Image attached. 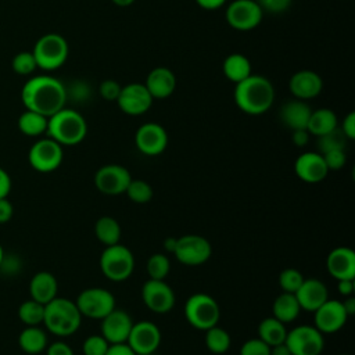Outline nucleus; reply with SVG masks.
Returning <instances> with one entry per match:
<instances>
[{
    "label": "nucleus",
    "mask_w": 355,
    "mask_h": 355,
    "mask_svg": "<svg viewBox=\"0 0 355 355\" xmlns=\"http://www.w3.org/2000/svg\"><path fill=\"white\" fill-rule=\"evenodd\" d=\"M67 89L58 79L49 75H39L25 82L21 100L26 110L51 116L65 107Z\"/></svg>",
    "instance_id": "f257e3e1"
},
{
    "label": "nucleus",
    "mask_w": 355,
    "mask_h": 355,
    "mask_svg": "<svg viewBox=\"0 0 355 355\" xmlns=\"http://www.w3.org/2000/svg\"><path fill=\"white\" fill-rule=\"evenodd\" d=\"M233 97L236 105L244 114L261 115L273 105L275 89L266 76L251 73L244 80L236 83Z\"/></svg>",
    "instance_id": "f03ea898"
},
{
    "label": "nucleus",
    "mask_w": 355,
    "mask_h": 355,
    "mask_svg": "<svg viewBox=\"0 0 355 355\" xmlns=\"http://www.w3.org/2000/svg\"><path fill=\"white\" fill-rule=\"evenodd\" d=\"M82 318L76 304L68 298L55 297L44 305L43 324L55 336L67 337L73 334L80 327Z\"/></svg>",
    "instance_id": "7ed1b4c3"
},
{
    "label": "nucleus",
    "mask_w": 355,
    "mask_h": 355,
    "mask_svg": "<svg viewBox=\"0 0 355 355\" xmlns=\"http://www.w3.org/2000/svg\"><path fill=\"white\" fill-rule=\"evenodd\" d=\"M46 133L61 146H75L86 137L87 123L82 114L64 107L49 116Z\"/></svg>",
    "instance_id": "20e7f679"
},
{
    "label": "nucleus",
    "mask_w": 355,
    "mask_h": 355,
    "mask_svg": "<svg viewBox=\"0 0 355 355\" xmlns=\"http://www.w3.org/2000/svg\"><path fill=\"white\" fill-rule=\"evenodd\" d=\"M184 318L197 330H208L216 326L220 318L218 302L205 293H196L186 300Z\"/></svg>",
    "instance_id": "39448f33"
},
{
    "label": "nucleus",
    "mask_w": 355,
    "mask_h": 355,
    "mask_svg": "<svg viewBox=\"0 0 355 355\" xmlns=\"http://www.w3.org/2000/svg\"><path fill=\"white\" fill-rule=\"evenodd\" d=\"M100 269L107 279L123 282L133 273L135 257L128 247L119 243L107 245L100 255Z\"/></svg>",
    "instance_id": "423d86ee"
},
{
    "label": "nucleus",
    "mask_w": 355,
    "mask_h": 355,
    "mask_svg": "<svg viewBox=\"0 0 355 355\" xmlns=\"http://www.w3.org/2000/svg\"><path fill=\"white\" fill-rule=\"evenodd\" d=\"M32 53L39 68L54 71L67 61L69 47L64 36L58 33H46L39 37Z\"/></svg>",
    "instance_id": "0eeeda50"
},
{
    "label": "nucleus",
    "mask_w": 355,
    "mask_h": 355,
    "mask_svg": "<svg viewBox=\"0 0 355 355\" xmlns=\"http://www.w3.org/2000/svg\"><path fill=\"white\" fill-rule=\"evenodd\" d=\"M82 316L101 320L115 309L114 295L103 287H90L79 293L75 301Z\"/></svg>",
    "instance_id": "6e6552de"
},
{
    "label": "nucleus",
    "mask_w": 355,
    "mask_h": 355,
    "mask_svg": "<svg viewBox=\"0 0 355 355\" xmlns=\"http://www.w3.org/2000/svg\"><path fill=\"white\" fill-rule=\"evenodd\" d=\"M291 355H320L324 348L323 334L309 324H301L287 330L284 340Z\"/></svg>",
    "instance_id": "1a4fd4ad"
},
{
    "label": "nucleus",
    "mask_w": 355,
    "mask_h": 355,
    "mask_svg": "<svg viewBox=\"0 0 355 355\" xmlns=\"http://www.w3.org/2000/svg\"><path fill=\"white\" fill-rule=\"evenodd\" d=\"M173 255L183 265L198 266L211 258L212 245L200 234H184L178 237Z\"/></svg>",
    "instance_id": "9d476101"
},
{
    "label": "nucleus",
    "mask_w": 355,
    "mask_h": 355,
    "mask_svg": "<svg viewBox=\"0 0 355 355\" xmlns=\"http://www.w3.org/2000/svg\"><path fill=\"white\" fill-rule=\"evenodd\" d=\"M62 157V146L50 137L35 141L28 153L31 166L42 173L55 171L61 165Z\"/></svg>",
    "instance_id": "9b49d317"
},
{
    "label": "nucleus",
    "mask_w": 355,
    "mask_h": 355,
    "mask_svg": "<svg viewBox=\"0 0 355 355\" xmlns=\"http://www.w3.org/2000/svg\"><path fill=\"white\" fill-rule=\"evenodd\" d=\"M225 17L229 26L245 32L261 24L263 11L255 0H233L227 6Z\"/></svg>",
    "instance_id": "f8f14e48"
},
{
    "label": "nucleus",
    "mask_w": 355,
    "mask_h": 355,
    "mask_svg": "<svg viewBox=\"0 0 355 355\" xmlns=\"http://www.w3.org/2000/svg\"><path fill=\"white\" fill-rule=\"evenodd\" d=\"M126 344L136 355H153L161 344V331L155 323L140 320L133 323Z\"/></svg>",
    "instance_id": "ddd939ff"
},
{
    "label": "nucleus",
    "mask_w": 355,
    "mask_h": 355,
    "mask_svg": "<svg viewBox=\"0 0 355 355\" xmlns=\"http://www.w3.org/2000/svg\"><path fill=\"white\" fill-rule=\"evenodd\" d=\"M132 176L129 171L118 164L104 165L94 173L96 189L105 196H119L125 193Z\"/></svg>",
    "instance_id": "4468645a"
},
{
    "label": "nucleus",
    "mask_w": 355,
    "mask_h": 355,
    "mask_svg": "<svg viewBox=\"0 0 355 355\" xmlns=\"http://www.w3.org/2000/svg\"><path fill=\"white\" fill-rule=\"evenodd\" d=\"M154 98L147 90L144 83H129L122 86L121 93L116 98L119 110L128 115H141L147 112L153 104Z\"/></svg>",
    "instance_id": "2eb2a0df"
},
{
    "label": "nucleus",
    "mask_w": 355,
    "mask_h": 355,
    "mask_svg": "<svg viewBox=\"0 0 355 355\" xmlns=\"http://www.w3.org/2000/svg\"><path fill=\"white\" fill-rule=\"evenodd\" d=\"M135 144L137 150L144 155H159L166 150L168 133L162 125L155 122H146L136 130Z\"/></svg>",
    "instance_id": "dca6fc26"
},
{
    "label": "nucleus",
    "mask_w": 355,
    "mask_h": 355,
    "mask_svg": "<svg viewBox=\"0 0 355 355\" xmlns=\"http://www.w3.org/2000/svg\"><path fill=\"white\" fill-rule=\"evenodd\" d=\"M144 305L155 313H166L175 305V293L165 280L148 279L141 287Z\"/></svg>",
    "instance_id": "f3484780"
},
{
    "label": "nucleus",
    "mask_w": 355,
    "mask_h": 355,
    "mask_svg": "<svg viewBox=\"0 0 355 355\" xmlns=\"http://www.w3.org/2000/svg\"><path fill=\"white\" fill-rule=\"evenodd\" d=\"M313 313V326L322 334H331L341 330L349 318L338 300H326Z\"/></svg>",
    "instance_id": "a211bd4d"
},
{
    "label": "nucleus",
    "mask_w": 355,
    "mask_h": 355,
    "mask_svg": "<svg viewBox=\"0 0 355 355\" xmlns=\"http://www.w3.org/2000/svg\"><path fill=\"white\" fill-rule=\"evenodd\" d=\"M133 320L130 315L122 309H112L107 316L101 319V336L112 344L126 343Z\"/></svg>",
    "instance_id": "6ab92c4d"
},
{
    "label": "nucleus",
    "mask_w": 355,
    "mask_h": 355,
    "mask_svg": "<svg viewBox=\"0 0 355 355\" xmlns=\"http://www.w3.org/2000/svg\"><path fill=\"white\" fill-rule=\"evenodd\" d=\"M294 172L302 182L319 183L327 176L329 169L320 153L306 151L297 157L294 162Z\"/></svg>",
    "instance_id": "aec40b11"
},
{
    "label": "nucleus",
    "mask_w": 355,
    "mask_h": 355,
    "mask_svg": "<svg viewBox=\"0 0 355 355\" xmlns=\"http://www.w3.org/2000/svg\"><path fill=\"white\" fill-rule=\"evenodd\" d=\"M288 89L295 98L306 101L320 94L323 89V80L315 71L301 69L290 78Z\"/></svg>",
    "instance_id": "412c9836"
},
{
    "label": "nucleus",
    "mask_w": 355,
    "mask_h": 355,
    "mask_svg": "<svg viewBox=\"0 0 355 355\" xmlns=\"http://www.w3.org/2000/svg\"><path fill=\"white\" fill-rule=\"evenodd\" d=\"M326 268L336 280L355 279V252L349 247L333 248L326 259Z\"/></svg>",
    "instance_id": "4be33fe9"
},
{
    "label": "nucleus",
    "mask_w": 355,
    "mask_h": 355,
    "mask_svg": "<svg viewBox=\"0 0 355 355\" xmlns=\"http://www.w3.org/2000/svg\"><path fill=\"white\" fill-rule=\"evenodd\" d=\"M301 309L313 312L326 300H329V291L326 284L319 279H304L300 288L294 293Z\"/></svg>",
    "instance_id": "5701e85b"
},
{
    "label": "nucleus",
    "mask_w": 355,
    "mask_h": 355,
    "mask_svg": "<svg viewBox=\"0 0 355 355\" xmlns=\"http://www.w3.org/2000/svg\"><path fill=\"white\" fill-rule=\"evenodd\" d=\"M144 85L153 98H166L176 89V76L166 67H155L148 72Z\"/></svg>",
    "instance_id": "b1692460"
},
{
    "label": "nucleus",
    "mask_w": 355,
    "mask_h": 355,
    "mask_svg": "<svg viewBox=\"0 0 355 355\" xmlns=\"http://www.w3.org/2000/svg\"><path fill=\"white\" fill-rule=\"evenodd\" d=\"M312 108L304 100H290L286 101L280 108V121L284 126L291 130L306 129Z\"/></svg>",
    "instance_id": "393cba45"
},
{
    "label": "nucleus",
    "mask_w": 355,
    "mask_h": 355,
    "mask_svg": "<svg viewBox=\"0 0 355 355\" xmlns=\"http://www.w3.org/2000/svg\"><path fill=\"white\" fill-rule=\"evenodd\" d=\"M58 283L53 273L42 270L33 275L29 282V294L31 298L46 305L57 297Z\"/></svg>",
    "instance_id": "a878e982"
},
{
    "label": "nucleus",
    "mask_w": 355,
    "mask_h": 355,
    "mask_svg": "<svg viewBox=\"0 0 355 355\" xmlns=\"http://www.w3.org/2000/svg\"><path fill=\"white\" fill-rule=\"evenodd\" d=\"M222 71L223 75L236 85L251 75V62L244 54L232 53L223 60Z\"/></svg>",
    "instance_id": "bb28decb"
},
{
    "label": "nucleus",
    "mask_w": 355,
    "mask_h": 355,
    "mask_svg": "<svg viewBox=\"0 0 355 355\" xmlns=\"http://www.w3.org/2000/svg\"><path fill=\"white\" fill-rule=\"evenodd\" d=\"M337 126H338V121H337V115L334 114L333 110L318 108L315 111L312 110L308 125H306V130L309 132V135L319 137L322 135L331 132Z\"/></svg>",
    "instance_id": "cd10ccee"
},
{
    "label": "nucleus",
    "mask_w": 355,
    "mask_h": 355,
    "mask_svg": "<svg viewBox=\"0 0 355 355\" xmlns=\"http://www.w3.org/2000/svg\"><path fill=\"white\" fill-rule=\"evenodd\" d=\"M300 311H301V306L293 293L283 291L280 295L275 298L272 305V313H273L272 316L283 322L284 324L295 320L300 315Z\"/></svg>",
    "instance_id": "c85d7f7f"
},
{
    "label": "nucleus",
    "mask_w": 355,
    "mask_h": 355,
    "mask_svg": "<svg viewBox=\"0 0 355 355\" xmlns=\"http://www.w3.org/2000/svg\"><path fill=\"white\" fill-rule=\"evenodd\" d=\"M18 344L24 352L36 355L47 348V334L39 326H26L18 336Z\"/></svg>",
    "instance_id": "c756f323"
},
{
    "label": "nucleus",
    "mask_w": 355,
    "mask_h": 355,
    "mask_svg": "<svg viewBox=\"0 0 355 355\" xmlns=\"http://www.w3.org/2000/svg\"><path fill=\"white\" fill-rule=\"evenodd\" d=\"M286 336H287V329L284 323L277 320L273 316L262 319L258 326V338H261L269 347L284 343Z\"/></svg>",
    "instance_id": "7c9ffc66"
},
{
    "label": "nucleus",
    "mask_w": 355,
    "mask_h": 355,
    "mask_svg": "<svg viewBox=\"0 0 355 355\" xmlns=\"http://www.w3.org/2000/svg\"><path fill=\"white\" fill-rule=\"evenodd\" d=\"M94 234L100 243L107 245H114L119 243L121 226L118 220L112 216H101L96 220Z\"/></svg>",
    "instance_id": "2f4dec72"
},
{
    "label": "nucleus",
    "mask_w": 355,
    "mask_h": 355,
    "mask_svg": "<svg viewBox=\"0 0 355 355\" xmlns=\"http://www.w3.org/2000/svg\"><path fill=\"white\" fill-rule=\"evenodd\" d=\"M47 122H49L47 116H44V115H42L39 112L26 110L18 118V129L25 136L36 137V136H40V135L46 133Z\"/></svg>",
    "instance_id": "473e14b6"
},
{
    "label": "nucleus",
    "mask_w": 355,
    "mask_h": 355,
    "mask_svg": "<svg viewBox=\"0 0 355 355\" xmlns=\"http://www.w3.org/2000/svg\"><path fill=\"white\" fill-rule=\"evenodd\" d=\"M230 343L229 333L218 324L205 330V347L209 352L216 355L225 354L230 348Z\"/></svg>",
    "instance_id": "72a5a7b5"
},
{
    "label": "nucleus",
    "mask_w": 355,
    "mask_h": 355,
    "mask_svg": "<svg viewBox=\"0 0 355 355\" xmlns=\"http://www.w3.org/2000/svg\"><path fill=\"white\" fill-rule=\"evenodd\" d=\"M18 318L26 326H39L40 323H43L44 305L32 298L24 301L18 308Z\"/></svg>",
    "instance_id": "f704fd0d"
},
{
    "label": "nucleus",
    "mask_w": 355,
    "mask_h": 355,
    "mask_svg": "<svg viewBox=\"0 0 355 355\" xmlns=\"http://www.w3.org/2000/svg\"><path fill=\"white\" fill-rule=\"evenodd\" d=\"M347 141H348V139L345 137L343 130L337 126L331 132L318 137V150H319L318 153L324 154V153L333 151V150H345Z\"/></svg>",
    "instance_id": "c9c22d12"
},
{
    "label": "nucleus",
    "mask_w": 355,
    "mask_h": 355,
    "mask_svg": "<svg viewBox=\"0 0 355 355\" xmlns=\"http://www.w3.org/2000/svg\"><path fill=\"white\" fill-rule=\"evenodd\" d=\"M125 193L130 201L137 204L148 202L153 198V187L143 179H132Z\"/></svg>",
    "instance_id": "e433bc0d"
},
{
    "label": "nucleus",
    "mask_w": 355,
    "mask_h": 355,
    "mask_svg": "<svg viewBox=\"0 0 355 355\" xmlns=\"http://www.w3.org/2000/svg\"><path fill=\"white\" fill-rule=\"evenodd\" d=\"M169 270H171V262L166 255L157 252L147 259V273L150 279L165 280Z\"/></svg>",
    "instance_id": "4c0bfd02"
},
{
    "label": "nucleus",
    "mask_w": 355,
    "mask_h": 355,
    "mask_svg": "<svg viewBox=\"0 0 355 355\" xmlns=\"http://www.w3.org/2000/svg\"><path fill=\"white\" fill-rule=\"evenodd\" d=\"M304 276L298 269L287 268L279 275V284L284 293H295L304 282Z\"/></svg>",
    "instance_id": "58836bf2"
},
{
    "label": "nucleus",
    "mask_w": 355,
    "mask_h": 355,
    "mask_svg": "<svg viewBox=\"0 0 355 355\" xmlns=\"http://www.w3.org/2000/svg\"><path fill=\"white\" fill-rule=\"evenodd\" d=\"M11 67L19 75H29L37 68V64L32 51H21L14 55Z\"/></svg>",
    "instance_id": "ea45409f"
},
{
    "label": "nucleus",
    "mask_w": 355,
    "mask_h": 355,
    "mask_svg": "<svg viewBox=\"0 0 355 355\" xmlns=\"http://www.w3.org/2000/svg\"><path fill=\"white\" fill-rule=\"evenodd\" d=\"M110 343L101 334H92L85 338L82 344V351L85 355H105Z\"/></svg>",
    "instance_id": "a19ab883"
},
{
    "label": "nucleus",
    "mask_w": 355,
    "mask_h": 355,
    "mask_svg": "<svg viewBox=\"0 0 355 355\" xmlns=\"http://www.w3.org/2000/svg\"><path fill=\"white\" fill-rule=\"evenodd\" d=\"M240 355H270V347L258 337L250 338L241 345Z\"/></svg>",
    "instance_id": "79ce46f5"
},
{
    "label": "nucleus",
    "mask_w": 355,
    "mask_h": 355,
    "mask_svg": "<svg viewBox=\"0 0 355 355\" xmlns=\"http://www.w3.org/2000/svg\"><path fill=\"white\" fill-rule=\"evenodd\" d=\"M121 89H122V86L114 79H104L98 86L100 96L107 101H116V98L121 93Z\"/></svg>",
    "instance_id": "37998d69"
},
{
    "label": "nucleus",
    "mask_w": 355,
    "mask_h": 355,
    "mask_svg": "<svg viewBox=\"0 0 355 355\" xmlns=\"http://www.w3.org/2000/svg\"><path fill=\"white\" fill-rule=\"evenodd\" d=\"M322 155H323V159H324L326 166H327L329 171L341 169L347 162L345 150H333V151H327Z\"/></svg>",
    "instance_id": "c03bdc74"
},
{
    "label": "nucleus",
    "mask_w": 355,
    "mask_h": 355,
    "mask_svg": "<svg viewBox=\"0 0 355 355\" xmlns=\"http://www.w3.org/2000/svg\"><path fill=\"white\" fill-rule=\"evenodd\" d=\"M262 11L269 14H282L291 6V0H255Z\"/></svg>",
    "instance_id": "a18cd8bd"
},
{
    "label": "nucleus",
    "mask_w": 355,
    "mask_h": 355,
    "mask_svg": "<svg viewBox=\"0 0 355 355\" xmlns=\"http://www.w3.org/2000/svg\"><path fill=\"white\" fill-rule=\"evenodd\" d=\"M67 89V87H65ZM71 92L73 100L76 101H86L92 97V86L85 80H76L71 85L69 89H67V93Z\"/></svg>",
    "instance_id": "49530a36"
},
{
    "label": "nucleus",
    "mask_w": 355,
    "mask_h": 355,
    "mask_svg": "<svg viewBox=\"0 0 355 355\" xmlns=\"http://www.w3.org/2000/svg\"><path fill=\"white\" fill-rule=\"evenodd\" d=\"M340 129L343 130V133L345 135V137L348 140H354L355 139V112L354 111L347 114V116L344 118Z\"/></svg>",
    "instance_id": "de8ad7c7"
},
{
    "label": "nucleus",
    "mask_w": 355,
    "mask_h": 355,
    "mask_svg": "<svg viewBox=\"0 0 355 355\" xmlns=\"http://www.w3.org/2000/svg\"><path fill=\"white\" fill-rule=\"evenodd\" d=\"M46 355H73V351L67 343L55 341L46 348Z\"/></svg>",
    "instance_id": "09e8293b"
},
{
    "label": "nucleus",
    "mask_w": 355,
    "mask_h": 355,
    "mask_svg": "<svg viewBox=\"0 0 355 355\" xmlns=\"http://www.w3.org/2000/svg\"><path fill=\"white\" fill-rule=\"evenodd\" d=\"M14 208L12 204L7 200V197L0 198V223H6L12 218Z\"/></svg>",
    "instance_id": "8fccbe9b"
},
{
    "label": "nucleus",
    "mask_w": 355,
    "mask_h": 355,
    "mask_svg": "<svg viewBox=\"0 0 355 355\" xmlns=\"http://www.w3.org/2000/svg\"><path fill=\"white\" fill-rule=\"evenodd\" d=\"M337 290L341 295L348 297L354 294L355 290V283L354 279H343V280H337Z\"/></svg>",
    "instance_id": "3c124183"
},
{
    "label": "nucleus",
    "mask_w": 355,
    "mask_h": 355,
    "mask_svg": "<svg viewBox=\"0 0 355 355\" xmlns=\"http://www.w3.org/2000/svg\"><path fill=\"white\" fill-rule=\"evenodd\" d=\"M10 190H11L10 175L3 168H0V198L7 197Z\"/></svg>",
    "instance_id": "603ef678"
},
{
    "label": "nucleus",
    "mask_w": 355,
    "mask_h": 355,
    "mask_svg": "<svg viewBox=\"0 0 355 355\" xmlns=\"http://www.w3.org/2000/svg\"><path fill=\"white\" fill-rule=\"evenodd\" d=\"M293 143L297 147H304L308 144L309 141V132L306 129H298V130H293V136H291Z\"/></svg>",
    "instance_id": "864d4df0"
},
{
    "label": "nucleus",
    "mask_w": 355,
    "mask_h": 355,
    "mask_svg": "<svg viewBox=\"0 0 355 355\" xmlns=\"http://www.w3.org/2000/svg\"><path fill=\"white\" fill-rule=\"evenodd\" d=\"M105 355H136V354L133 352V349L126 343H123V344L110 345Z\"/></svg>",
    "instance_id": "5fc2aeb1"
},
{
    "label": "nucleus",
    "mask_w": 355,
    "mask_h": 355,
    "mask_svg": "<svg viewBox=\"0 0 355 355\" xmlns=\"http://www.w3.org/2000/svg\"><path fill=\"white\" fill-rule=\"evenodd\" d=\"M196 3H197L201 8L212 11V10L220 8V7L226 3V0H196Z\"/></svg>",
    "instance_id": "6e6d98bb"
},
{
    "label": "nucleus",
    "mask_w": 355,
    "mask_h": 355,
    "mask_svg": "<svg viewBox=\"0 0 355 355\" xmlns=\"http://www.w3.org/2000/svg\"><path fill=\"white\" fill-rule=\"evenodd\" d=\"M341 304H343L344 311L347 312L348 316H352L355 313V298L352 295L345 297V300L341 301Z\"/></svg>",
    "instance_id": "4d7b16f0"
},
{
    "label": "nucleus",
    "mask_w": 355,
    "mask_h": 355,
    "mask_svg": "<svg viewBox=\"0 0 355 355\" xmlns=\"http://www.w3.org/2000/svg\"><path fill=\"white\" fill-rule=\"evenodd\" d=\"M270 355H291V352L286 345V343H280L270 347Z\"/></svg>",
    "instance_id": "13d9d810"
},
{
    "label": "nucleus",
    "mask_w": 355,
    "mask_h": 355,
    "mask_svg": "<svg viewBox=\"0 0 355 355\" xmlns=\"http://www.w3.org/2000/svg\"><path fill=\"white\" fill-rule=\"evenodd\" d=\"M176 240H178V239H175V237H168V239H165V241H164V248H165L166 251H169V252H173V250H175V247H176Z\"/></svg>",
    "instance_id": "bf43d9fd"
},
{
    "label": "nucleus",
    "mask_w": 355,
    "mask_h": 355,
    "mask_svg": "<svg viewBox=\"0 0 355 355\" xmlns=\"http://www.w3.org/2000/svg\"><path fill=\"white\" fill-rule=\"evenodd\" d=\"M111 1L119 7H128L135 3V0H111Z\"/></svg>",
    "instance_id": "052dcab7"
},
{
    "label": "nucleus",
    "mask_w": 355,
    "mask_h": 355,
    "mask_svg": "<svg viewBox=\"0 0 355 355\" xmlns=\"http://www.w3.org/2000/svg\"><path fill=\"white\" fill-rule=\"evenodd\" d=\"M4 257H6V254H4V250H3V245L0 244V266H1V262H3V259H4Z\"/></svg>",
    "instance_id": "680f3d73"
},
{
    "label": "nucleus",
    "mask_w": 355,
    "mask_h": 355,
    "mask_svg": "<svg viewBox=\"0 0 355 355\" xmlns=\"http://www.w3.org/2000/svg\"><path fill=\"white\" fill-rule=\"evenodd\" d=\"M340 355H349V354H340Z\"/></svg>",
    "instance_id": "e2e57ef3"
}]
</instances>
